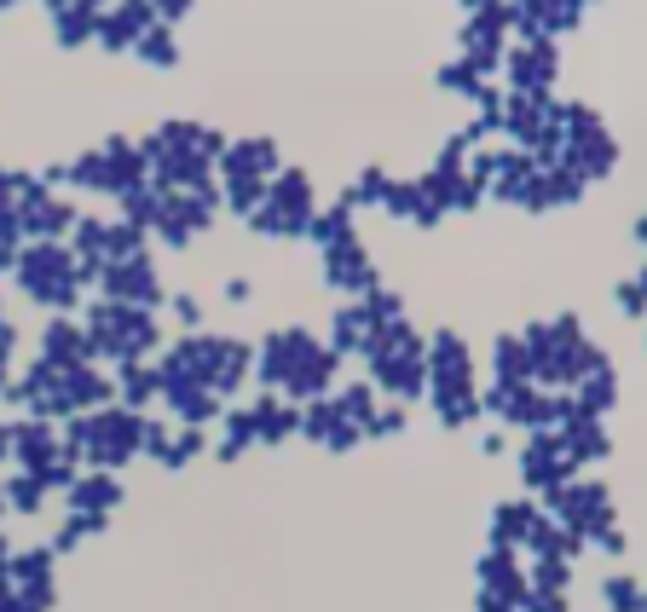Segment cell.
Masks as SVG:
<instances>
[{"label":"cell","mask_w":647,"mask_h":612,"mask_svg":"<svg viewBox=\"0 0 647 612\" xmlns=\"http://www.w3.org/2000/svg\"><path fill=\"white\" fill-rule=\"evenodd\" d=\"M607 601H613V612H636V607H647L642 601V589H636V578H607Z\"/></svg>","instance_id":"cell-3"},{"label":"cell","mask_w":647,"mask_h":612,"mask_svg":"<svg viewBox=\"0 0 647 612\" xmlns=\"http://www.w3.org/2000/svg\"><path fill=\"white\" fill-rule=\"evenodd\" d=\"M370 411H376L370 387H353V393H348V416H370Z\"/></svg>","instance_id":"cell-6"},{"label":"cell","mask_w":647,"mask_h":612,"mask_svg":"<svg viewBox=\"0 0 647 612\" xmlns=\"http://www.w3.org/2000/svg\"><path fill=\"white\" fill-rule=\"evenodd\" d=\"M497 376L503 381H526V376H532V353H526V341H509V336L497 341Z\"/></svg>","instance_id":"cell-2"},{"label":"cell","mask_w":647,"mask_h":612,"mask_svg":"<svg viewBox=\"0 0 647 612\" xmlns=\"http://www.w3.org/2000/svg\"><path fill=\"white\" fill-rule=\"evenodd\" d=\"M619 306H624L631 318H642V313H647V290H642V283H619Z\"/></svg>","instance_id":"cell-5"},{"label":"cell","mask_w":647,"mask_h":612,"mask_svg":"<svg viewBox=\"0 0 647 612\" xmlns=\"http://www.w3.org/2000/svg\"><path fill=\"white\" fill-rule=\"evenodd\" d=\"M526 526H532V508H526V503H503L497 520H492V543L509 549L515 538H526Z\"/></svg>","instance_id":"cell-1"},{"label":"cell","mask_w":647,"mask_h":612,"mask_svg":"<svg viewBox=\"0 0 647 612\" xmlns=\"http://www.w3.org/2000/svg\"><path fill=\"white\" fill-rule=\"evenodd\" d=\"M445 87H451V93H480V81H474V64H469V58H462V64H445Z\"/></svg>","instance_id":"cell-4"}]
</instances>
